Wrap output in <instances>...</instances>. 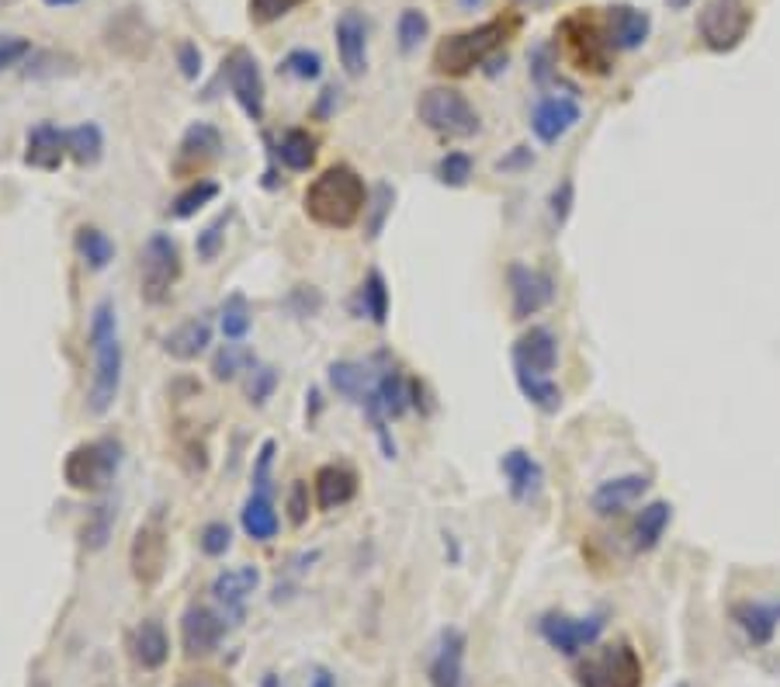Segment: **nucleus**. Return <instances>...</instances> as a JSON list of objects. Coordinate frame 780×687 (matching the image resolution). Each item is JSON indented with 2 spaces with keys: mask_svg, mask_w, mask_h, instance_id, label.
<instances>
[{
  "mask_svg": "<svg viewBox=\"0 0 780 687\" xmlns=\"http://www.w3.org/2000/svg\"><path fill=\"white\" fill-rule=\"evenodd\" d=\"M521 18L517 14H500L483 24L468 28V32H455L437 42L434 49V70L444 77H465L475 67H483L493 52H500L510 39L517 36Z\"/></svg>",
  "mask_w": 780,
  "mask_h": 687,
  "instance_id": "f03ea898",
  "label": "nucleus"
},
{
  "mask_svg": "<svg viewBox=\"0 0 780 687\" xmlns=\"http://www.w3.org/2000/svg\"><path fill=\"white\" fill-rule=\"evenodd\" d=\"M42 4H49V8H70V4H80V0H42Z\"/></svg>",
  "mask_w": 780,
  "mask_h": 687,
  "instance_id": "680f3d73",
  "label": "nucleus"
},
{
  "mask_svg": "<svg viewBox=\"0 0 780 687\" xmlns=\"http://www.w3.org/2000/svg\"><path fill=\"white\" fill-rule=\"evenodd\" d=\"M73 247L80 254V261L91 267V272H105V267L115 261V244L111 236L101 233L98 226H80L77 236H73Z\"/></svg>",
  "mask_w": 780,
  "mask_h": 687,
  "instance_id": "72a5a7b5",
  "label": "nucleus"
},
{
  "mask_svg": "<svg viewBox=\"0 0 780 687\" xmlns=\"http://www.w3.org/2000/svg\"><path fill=\"white\" fill-rule=\"evenodd\" d=\"M393 198H396V192L388 188V185H378V188H375V198H368V205H375V219L368 223V236H378V233H382V219L388 216V208H393Z\"/></svg>",
  "mask_w": 780,
  "mask_h": 687,
  "instance_id": "5fc2aeb1",
  "label": "nucleus"
},
{
  "mask_svg": "<svg viewBox=\"0 0 780 687\" xmlns=\"http://www.w3.org/2000/svg\"><path fill=\"white\" fill-rule=\"evenodd\" d=\"M264 687H282V677H275V674H267V677H264Z\"/></svg>",
  "mask_w": 780,
  "mask_h": 687,
  "instance_id": "e2e57ef3",
  "label": "nucleus"
},
{
  "mask_svg": "<svg viewBox=\"0 0 780 687\" xmlns=\"http://www.w3.org/2000/svg\"><path fill=\"white\" fill-rule=\"evenodd\" d=\"M219 198V185L216 181H205V177H198V181H191L181 195H177L170 202V216L174 219H191L195 213H201V208Z\"/></svg>",
  "mask_w": 780,
  "mask_h": 687,
  "instance_id": "4c0bfd02",
  "label": "nucleus"
},
{
  "mask_svg": "<svg viewBox=\"0 0 780 687\" xmlns=\"http://www.w3.org/2000/svg\"><path fill=\"white\" fill-rule=\"evenodd\" d=\"M271 462H275V441H264L254 465V493L260 497H271Z\"/></svg>",
  "mask_w": 780,
  "mask_h": 687,
  "instance_id": "3c124183",
  "label": "nucleus"
},
{
  "mask_svg": "<svg viewBox=\"0 0 780 687\" xmlns=\"http://www.w3.org/2000/svg\"><path fill=\"white\" fill-rule=\"evenodd\" d=\"M167 570V534L160 518L146 521L132 539V573L142 587H154Z\"/></svg>",
  "mask_w": 780,
  "mask_h": 687,
  "instance_id": "2eb2a0df",
  "label": "nucleus"
},
{
  "mask_svg": "<svg viewBox=\"0 0 780 687\" xmlns=\"http://www.w3.org/2000/svg\"><path fill=\"white\" fill-rule=\"evenodd\" d=\"M226 636V618L219 611H213L208 605H191L181 618V642H185V652L191 656H208L216 652L219 642Z\"/></svg>",
  "mask_w": 780,
  "mask_h": 687,
  "instance_id": "a211bd4d",
  "label": "nucleus"
},
{
  "mask_svg": "<svg viewBox=\"0 0 780 687\" xmlns=\"http://www.w3.org/2000/svg\"><path fill=\"white\" fill-rule=\"evenodd\" d=\"M573 205H576V181H573V177H562V181L552 188V198H549L552 223H555V226H565L569 216H573Z\"/></svg>",
  "mask_w": 780,
  "mask_h": 687,
  "instance_id": "09e8293b",
  "label": "nucleus"
},
{
  "mask_svg": "<svg viewBox=\"0 0 780 687\" xmlns=\"http://www.w3.org/2000/svg\"><path fill=\"white\" fill-rule=\"evenodd\" d=\"M306 0H247V11L254 24H275L285 14H292L295 8H303Z\"/></svg>",
  "mask_w": 780,
  "mask_h": 687,
  "instance_id": "49530a36",
  "label": "nucleus"
},
{
  "mask_svg": "<svg viewBox=\"0 0 780 687\" xmlns=\"http://www.w3.org/2000/svg\"><path fill=\"white\" fill-rule=\"evenodd\" d=\"M91 354L95 375L91 390H87V413L105 416L115 406L118 390H122V341H118V320L108 298L91 313Z\"/></svg>",
  "mask_w": 780,
  "mask_h": 687,
  "instance_id": "7ed1b4c3",
  "label": "nucleus"
},
{
  "mask_svg": "<svg viewBox=\"0 0 780 687\" xmlns=\"http://www.w3.org/2000/svg\"><path fill=\"white\" fill-rule=\"evenodd\" d=\"M757 21V11L749 0H704L698 11V39L708 52H735L749 28Z\"/></svg>",
  "mask_w": 780,
  "mask_h": 687,
  "instance_id": "423d86ee",
  "label": "nucleus"
},
{
  "mask_svg": "<svg viewBox=\"0 0 780 687\" xmlns=\"http://www.w3.org/2000/svg\"><path fill=\"white\" fill-rule=\"evenodd\" d=\"M118 465H122V441L118 438H95L77 444L63 462V480L70 490L101 493L111 487Z\"/></svg>",
  "mask_w": 780,
  "mask_h": 687,
  "instance_id": "0eeeda50",
  "label": "nucleus"
},
{
  "mask_svg": "<svg viewBox=\"0 0 780 687\" xmlns=\"http://www.w3.org/2000/svg\"><path fill=\"white\" fill-rule=\"evenodd\" d=\"M652 480L645 472H624L614 475V480H604L593 493H590V507L596 518H618L628 507H635L645 493H649Z\"/></svg>",
  "mask_w": 780,
  "mask_h": 687,
  "instance_id": "4468645a",
  "label": "nucleus"
},
{
  "mask_svg": "<svg viewBox=\"0 0 780 687\" xmlns=\"http://www.w3.org/2000/svg\"><path fill=\"white\" fill-rule=\"evenodd\" d=\"M472 157L465 154V149H447V154L437 160L434 167V177L444 185V188H465L472 181Z\"/></svg>",
  "mask_w": 780,
  "mask_h": 687,
  "instance_id": "a19ab883",
  "label": "nucleus"
},
{
  "mask_svg": "<svg viewBox=\"0 0 780 687\" xmlns=\"http://www.w3.org/2000/svg\"><path fill=\"white\" fill-rule=\"evenodd\" d=\"M524 164H534V154H531L527 146H517V149H514V157L500 160V164H496V170H514V167H524Z\"/></svg>",
  "mask_w": 780,
  "mask_h": 687,
  "instance_id": "13d9d810",
  "label": "nucleus"
},
{
  "mask_svg": "<svg viewBox=\"0 0 780 687\" xmlns=\"http://www.w3.org/2000/svg\"><path fill=\"white\" fill-rule=\"evenodd\" d=\"M198 546H201V552H205V556H213V559L226 556V552H229V546H233V531H229V524H223V521H208V524L201 528V534H198Z\"/></svg>",
  "mask_w": 780,
  "mask_h": 687,
  "instance_id": "8fccbe9b",
  "label": "nucleus"
},
{
  "mask_svg": "<svg viewBox=\"0 0 780 687\" xmlns=\"http://www.w3.org/2000/svg\"><path fill=\"white\" fill-rule=\"evenodd\" d=\"M372 393H375V400H378V406H382V413L388 416V421H399L406 410H413V403H409V379L396 365H388L375 379V390Z\"/></svg>",
  "mask_w": 780,
  "mask_h": 687,
  "instance_id": "c756f323",
  "label": "nucleus"
},
{
  "mask_svg": "<svg viewBox=\"0 0 780 687\" xmlns=\"http://www.w3.org/2000/svg\"><path fill=\"white\" fill-rule=\"evenodd\" d=\"M177 278H181V251L167 233H154L139 254V292L149 306H160L170 298Z\"/></svg>",
  "mask_w": 780,
  "mask_h": 687,
  "instance_id": "1a4fd4ad",
  "label": "nucleus"
},
{
  "mask_svg": "<svg viewBox=\"0 0 780 687\" xmlns=\"http://www.w3.org/2000/svg\"><path fill=\"white\" fill-rule=\"evenodd\" d=\"M431 36V21L424 11H416V8H406L396 21V39H399V49L403 52H413L424 46V39Z\"/></svg>",
  "mask_w": 780,
  "mask_h": 687,
  "instance_id": "37998d69",
  "label": "nucleus"
},
{
  "mask_svg": "<svg viewBox=\"0 0 780 687\" xmlns=\"http://www.w3.org/2000/svg\"><path fill=\"white\" fill-rule=\"evenodd\" d=\"M614 52H635L652 36V14L635 4H611L604 14Z\"/></svg>",
  "mask_w": 780,
  "mask_h": 687,
  "instance_id": "aec40b11",
  "label": "nucleus"
},
{
  "mask_svg": "<svg viewBox=\"0 0 780 687\" xmlns=\"http://www.w3.org/2000/svg\"><path fill=\"white\" fill-rule=\"evenodd\" d=\"M416 118L441 139H472L483 129L475 105L455 87H427L416 98Z\"/></svg>",
  "mask_w": 780,
  "mask_h": 687,
  "instance_id": "39448f33",
  "label": "nucleus"
},
{
  "mask_svg": "<svg viewBox=\"0 0 780 687\" xmlns=\"http://www.w3.org/2000/svg\"><path fill=\"white\" fill-rule=\"evenodd\" d=\"M219 154H223V133L216 126H208V122H195L181 136V146H177L174 170L198 177L208 164L219 160Z\"/></svg>",
  "mask_w": 780,
  "mask_h": 687,
  "instance_id": "f3484780",
  "label": "nucleus"
},
{
  "mask_svg": "<svg viewBox=\"0 0 780 687\" xmlns=\"http://www.w3.org/2000/svg\"><path fill=\"white\" fill-rule=\"evenodd\" d=\"M111 528H115V503H111V500H101L98 507H91V511H87V521H83V528H80L83 549H87V552L105 549L108 539H111Z\"/></svg>",
  "mask_w": 780,
  "mask_h": 687,
  "instance_id": "c9c22d12",
  "label": "nucleus"
},
{
  "mask_svg": "<svg viewBox=\"0 0 780 687\" xmlns=\"http://www.w3.org/2000/svg\"><path fill=\"white\" fill-rule=\"evenodd\" d=\"M70 157V129H59L52 122H39L36 129H28L24 139V164L36 170H59Z\"/></svg>",
  "mask_w": 780,
  "mask_h": 687,
  "instance_id": "4be33fe9",
  "label": "nucleus"
},
{
  "mask_svg": "<svg viewBox=\"0 0 780 687\" xmlns=\"http://www.w3.org/2000/svg\"><path fill=\"white\" fill-rule=\"evenodd\" d=\"M288 521L295 528H303L309 521V483H303V480H295L288 490Z\"/></svg>",
  "mask_w": 780,
  "mask_h": 687,
  "instance_id": "603ef678",
  "label": "nucleus"
},
{
  "mask_svg": "<svg viewBox=\"0 0 780 687\" xmlns=\"http://www.w3.org/2000/svg\"><path fill=\"white\" fill-rule=\"evenodd\" d=\"M105 154V136L95 122H83L77 129H70V157L80 164V167H91L98 164Z\"/></svg>",
  "mask_w": 780,
  "mask_h": 687,
  "instance_id": "58836bf2",
  "label": "nucleus"
},
{
  "mask_svg": "<svg viewBox=\"0 0 780 687\" xmlns=\"http://www.w3.org/2000/svg\"><path fill=\"white\" fill-rule=\"evenodd\" d=\"M233 213H223L216 223H208L201 233H198V241H195V251H198V261H216L219 251H223V241H226V226H229Z\"/></svg>",
  "mask_w": 780,
  "mask_h": 687,
  "instance_id": "a18cd8bd",
  "label": "nucleus"
},
{
  "mask_svg": "<svg viewBox=\"0 0 780 687\" xmlns=\"http://www.w3.org/2000/svg\"><path fill=\"white\" fill-rule=\"evenodd\" d=\"M329 385H334L344 400L362 403L375 390V375L362 362H334L329 365Z\"/></svg>",
  "mask_w": 780,
  "mask_h": 687,
  "instance_id": "2f4dec72",
  "label": "nucleus"
},
{
  "mask_svg": "<svg viewBox=\"0 0 780 687\" xmlns=\"http://www.w3.org/2000/svg\"><path fill=\"white\" fill-rule=\"evenodd\" d=\"M506 288H510V313L514 320H531L542 310L552 306L555 298V282L549 272H537L531 264L514 261L506 267Z\"/></svg>",
  "mask_w": 780,
  "mask_h": 687,
  "instance_id": "9b49d317",
  "label": "nucleus"
},
{
  "mask_svg": "<svg viewBox=\"0 0 780 687\" xmlns=\"http://www.w3.org/2000/svg\"><path fill=\"white\" fill-rule=\"evenodd\" d=\"M514 379H517V390L524 393V400L542 410V413H559L562 410V390L555 385L552 375H537V372H527V369H514Z\"/></svg>",
  "mask_w": 780,
  "mask_h": 687,
  "instance_id": "7c9ffc66",
  "label": "nucleus"
},
{
  "mask_svg": "<svg viewBox=\"0 0 780 687\" xmlns=\"http://www.w3.org/2000/svg\"><path fill=\"white\" fill-rule=\"evenodd\" d=\"M559 39L573 59V67L590 77H608L614 67V46L608 36V24L593 11H573L559 21Z\"/></svg>",
  "mask_w": 780,
  "mask_h": 687,
  "instance_id": "20e7f679",
  "label": "nucleus"
},
{
  "mask_svg": "<svg viewBox=\"0 0 780 687\" xmlns=\"http://www.w3.org/2000/svg\"><path fill=\"white\" fill-rule=\"evenodd\" d=\"M177 67H181V73L188 80H198L201 77V49L195 42H181L177 46Z\"/></svg>",
  "mask_w": 780,
  "mask_h": 687,
  "instance_id": "6e6d98bb",
  "label": "nucleus"
},
{
  "mask_svg": "<svg viewBox=\"0 0 780 687\" xmlns=\"http://www.w3.org/2000/svg\"><path fill=\"white\" fill-rule=\"evenodd\" d=\"M583 118V108L576 98L569 95H559V98H542L534 105L531 111V133L542 139L545 146L559 143L569 129H573L576 122Z\"/></svg>",
  "mask_w": 780,
  "mask_h": 687,
  "instance_id": "6ab92c4d",
  "label": "nucleus"
},
{
  "mask_svg": "<svg viewBox=\"0 0 780 687\" xmlns=\"http://www.w3.org/2000/svg\"><path fill=\"white\" fill-rule=\"evenodd\" d=\"M531 77H534L537 84H542V87L555 77V67H552V49H549V46H537V49L531 52Z\"/></svg>",
  "mask_w": 780,
  "mask_h": 687,
  "instance_id": "4d7b16f0",
  "label": "nucleus"
},
{
  "mask_svg": "<svg viewBox=\"0 0 780 687\" xmlns=\"http://www.w3.org/2000/svg\"><path fill=\"white\" fill-rule=\"evenodd\" d=\"M667 4H670L673 11H683V8L690 4V0H667Z\"/></svg>",
  "mask_w": 780,
  "mask_h": 687,
  "instance_id": "0e129e2a",
  "label": "nucleus"
},
{
  "mask_svg": "<svg viewBox=\"0 0 780 687\" xmlns=\"http://www.w3.org/2000/svg\"><path fill=\"white\" fill-rule=\"evenodd\" d=\"M465 649H468V636L462 629H455V625L441 629L427 667L431 687H465Z\"/></svg>",
  "mask_w": 780,
  "mask_h": 687,
  "instance_id": "ddd939ff",
  "label": "nucleus"
},
{
  "mask_svg": "<svg viewBox=\"0 0 780 687\" xmlns=\"http://www.w3.org/2000/svg\"><path fill=\"white\" fill-rule=\"evenodd\" d=\"M306 216L326 229H350L368 213V188L365 177L350 164L326 167L316 181L306 188Z\"/></svg>",
  "mask_w": 780,
  "mask_h": 687,
  "instance_id": "f257e3e1",
  "label": "nucleus"
},
{
  "mask_svg": "<svg viewBox=\"0 0 780 687\" xmlns=\"http://www.w3.org/2000/svg\"><path fill=\"white\" fill-rule=\"evenodd\" d=\"M316 507L319 511H337V507L350 503L357 493V475L347 465H323L313 480Z\"/></svg>",
  "mask_w": 780,
  "mask_h": 687,
  "instance_id": "a878e982",
  "label": "nucleus"
},
{
  "mask_svg": "<svg viewBox=\"0 0 780 687\" xmlns=\"http://www.w3.org/2000/svg\"><path fill=\"white\" fill-rule=\"evenodd\" d=\"M275 385H278V372L271 365H254L247 372V382H244V393L254 406H264L267 400H271L275 393Z\"/></svg>",
  "mask_w": 780,
  "mask_h": 687,
  "instance_id": "c03bdc74",
  "label": "nucleus"
},
{
  "mask_svg": "<svg viewBox=\"0 0 780 687\" xmlns=\"http://www.w3.org/2000/svg\"><path fill=\"white\" fill-rule=\"evenodd\" d=\"M559 365V341L549 326H531L514 344V369H527L537 375H552Z\"/></svg>",
  "mask_w": 780,
  "mask_h": 687,
  "instance_id": "5701e85b",
  "label": "nucleus"
},
{
  "mask_svg": "<svg viewBox=\"0 0 780 687\" xmlns=\"http://www.w3.org/2000/svg\"><path fill=\"white\" fill-rule=\"evenodd\" d=\"M670 521H673V507L667 500L645 503L639 511V518H635V524H632V549L635 552H655L667 539Z\"/></svg>",
  "mask_w": 780,
  "mask_h": 687,
  "instance_id": "bb28decb",
  "label": "nucleus"
},
{
  "mask_svg": "<svg viewBox=\"0 0 780 687\" xmlns=\"http://www.w3.org/2000/svg\"><path fill=\"white\" fill-rule=\"evenodd\" d=\"M28 52H32V42H28V39H21V36H0V73L18 67Z\"/></svg>",
  "mask_w": 780,
  "mask_h": 687,
  "instance_id": "864d4df0",
  "label": "nucleus"
},
{
  "mask_svg": "<svg viewBox=\"0 0 780 687\" xmlns=\"http://www.w3.org/2000/svg\"><path fill=\"white\" fill-rule=\"evenodd\" d=\"M316 154H319V143L316 136H309L306 129H288L278 143V160L288 167V170H309L316 164Z\"/></svg>",
  "mask_w": 780,
  "mask_h": 687,
  "instance_id": "f704fd0d",
  "label": "nucleus"
},
{
  "mask_svg": "<svg viewBox=\"0 0 780 687\" xmlns=\"http://www.w3.org/2000/svg\"><path fill=\"white\" fill-rule=\"evenodd\" d=\"M337 56L347 77H362L368 70V21L362 11H344L337 18Z\"/></svg>",
  "mask_w": 780,
  "mask_h": 687,
  "instance_id": "412c9836",
  "label": "nucleus"
},
{
  "mask_svg": "<svg viewBox=\"0 0 780 687\" xmlns=\"http://www.w3.org/2000/svg\"><path fill=\"white\" fill-rule=\"evenodd\" d=\"M208 344H213V323H208L205 316L185 320L181 326H174V331L164 337V351L174 357V362H195L198 354L208 351Z\"/></svg>",
  "mask_w": 780,
  "mask_h": 687,
  "instance_id": "cd10ccee",
  "label": "nucleus"
},
{
  "mask_svg": "<svg viewBox=\"0 0 780 687\" xmlns=\"http://www.w3.org/2000/svg\"><path fill=\"white\" fill-rule=\"evenodd\" d=\"M223 334L226 341H244L250 331V306H247V295L244 292H233L226 303H223Z\"/></svg>",
  "mask_w": 780,
  "mask_h": 687,
  "instance_id": "79ce46f5",
  "label": "nucleus"
},
{
  "mask_svg": "<svg viewBox=\"0 0 780 687\" xmlns=\"http://www.w3.org/2000/svg\"><path fill=\"white\" fill-rule=\"evenodd\" d=\"M254 365H257L254 351L244 347L239 341H229V344H223V347L216 351V357H213V375H216L219 382H233L239 372H250Z\"/></svg>",
  "mask_w": 780,
  "mask_h": 687,
  "instance_id": "e433bc0d",
  "label": "nucleus"
},
{
  "mask_svg": "<svg viewBox=\"0 0 780 687\" xmlns=\"http://www.w3.org/2000/svg\"><path fill=\"white\" fill-rule=\"evenodd\" d=\"M177 687H226V684H223L216 674H191V677H185Z\"/></svg>",
  "mask_w": 780,
  "mask_h": 687,
  "instance_id": "bf43d9fd",
  "label": "nucleus"
},
{
  "mask_svg": "<svg viewBox=\"0 0 780 687\" xmlns=\"http://www.w3.org/2000/svg\"><path fill=\"white\" fill-rule=\"evenodd\" d=\"M732 621L753 646H770L780 629V601H735Z\"/></svg>",
  "mask_w": 780,
  "mask_h": 687,
  "instance_id": "b1692460",
  "label": "nucleus"
},
{
  "mask_svg": "<svg viewBox=\"0 0 780 687\" xmlns=\"http://www.w3.org/2000/svg\"><path fill=\"white\" fill-rule=\"evenodd\" d=\"M132 656L142 670H160L170 656V639L164 632V625L157 618H146L142 625H136L132 632Z\"/></svg>",
  "mask_w": 780,
  "mask_h": 687,
  "instance_id": "c85d7f7f",
  "label": "nucleus"
},
{
  "mask_svg": "<svg viewBox=\"0 0 780 687\" xmlns=\"http://www.w3.org/2000/svg\"><path fill=\"white\" fill-rule=\"evenodd\" d=\"M223 77L229 84V91L236 98V105L247 111L250 122H264V77H260V67L254 52L247 49H233L226 59H223Z\"/></svg>",
  "mask_w": 780,
  "mask_h": 687,
  "instance_id": "f8f14e48",
  "label": "nucleus"
},
{
  "mask_svg": "<svg viewBox=\"0 0 780 687\" xmlns=\"http://www.w3.org/2000/svg\"><path fill=\"white\" fill-rule=\"evenodd\" d=\"M244 531L250 534L254 542H271L275 534H278V511H275V503H271V497H260V493H254L250 500H247V507H244Z\"/></svg>",
  "mask_w": 780,
  "mask_h": 687,
  "instance_id": "473e14b6",
  "label": "nucleus"
},
{
  "mask_svg": "<svg viewBox=\"0 0 780 687\" xmlns=\"http://www.w3.org/2000/svg\"><path fill=\"white\" fill-rule=\"evenodd\" d=\"M285 73H292L295 80H316L323 73V56L309 52V49H292L282 63Z\"/></svg>",
  "mask_w": 780,
  "mask_h": 687,
  "instance_id": "de8ad7c7",
  "label": "nucleus"
},
{
  "mask_svg": "<svg viewBox=\"0 0 780 687\" xmlns=\"http://www.w3.org/2000/svg\"><path fill=\"white\" fill-rule=\"evenodd\" d=\"M260 587V570L257 566H236V570H223L216 580H213V593L216 601L226 608V615L233 618H244V605L247 597Z\"/></svg>",
  "mask_w": 780,
  "mask_h": 687,
  "instance_id": "393cba45",
  "label": "nucleus"
},
{
  "mask_svg": "<svg viewBox=\"0 0 780 687\" xmlns=\"http://www.w3.org/2000/svg\"><path fill=\"white\" fill-rule=\"evenodd\" d=\"M309 687H337V677L329 674L326 667H316L313 677H309Z\"/></svg>",
  "mask_w": 780,
  "mask_h": 687,
  "instance_id": "052dcab7",
  "label": "nucleus"
},
{
  "mask_svg": "<svg viewBox=\"0 0 780 687\" xmlns=\"http://www.w3.org/2000/svg\"><path fill=\"white\" fill-rule=\"evenodd\" d=\"M362 310L365 316L375 323V326H385L388 323V285L382 278V272H368V278L362 282Z\"/></svg>",
  "mask_w": 780,
  "mask_h": 687,
  "instance_id": "ea45409f",
  "label": "nucleus"
},
{
  "mask_svg": "<svg viewBox=\"0 0 780 687\" xmlns=\"http://www.w3.org/2000/svg\"><path fill=\"white\" fill-rule=\"evenodd\" d=\"M500 472L506 480V490L517 503H534L545 490V469L537 462L527 448H510V452L500 459Z\"/></svg>",
  "mask_w": 780,
  "mask_h": 687,
  "instance_id": "dca6fc26",
  "label": "nucleus"
},
{
  "mask_svg": "<svg viewBox=\"0 0 780 687\" xmlns=\"http://www.w3.org/2000/svg\"><path fill=\"white\" fill-rule=\"evenodd\" d=\"M608 629V615L596 611V615H562V611H549L542 615V621H537V636H542L555 652L569 656V660H576V656H583L586 649L596 646V639L604 636Z\"/></svg>",
  "mask_w": 780,
  "mask_h": 687,
  "instance_id": "9d476101",
  "label": "nucleus"
},
{
  "mask_svg": "<svg viewBox=\"0 0 780 687\" xmlns=\"http://www.w3.org/2000/svg\"><path fill=\"white\" fill-rule=\"evenodd\" d=\"M576 687H642L645 667L642 656L632 642L600 646L596 652H586L573 670Z\"/></svg>",
  "mask_w": 780,
  "mask_h": 687,
  "instance_id": "6e6552de",
  "label": "nucleus"
}]
</instances>
